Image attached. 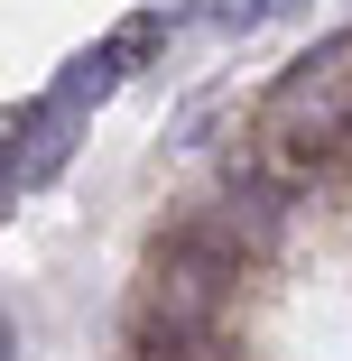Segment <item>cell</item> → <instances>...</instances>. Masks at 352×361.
<instances>
[{
	"instance_id": "6da1fadb",
	"label": "cell",
	"mask_w": 352,
	"mask_h": 361,
	"mask_svg": "<svg viewBox=\"0 0 352 361\" xmlns=\"http://www.w3.org/2000/svg\"><path fill=\"white\" fill-rule=\"evenodd\" d=\"M65 130H75V111H65L56 93H37V102L10 111V195H19V185H47V176L65 167V149H75Z\"/></svg>"
},
{
	"instance_id": "7a4b0ae2",
	"label": "cell",
	"mask_w": 352,
	"mask_h": 361,
	"mask_svg": "<svg viewBox=\"0 0 352 361\" xmlns=\"http://www.w3.org/2000/svg\"><path fill=\"white\" fill-rule=\"evenodd\" d=\"M130 361H214V324L167 315V306H139L130 315Z\"/></svg>"
},
{
	"instance_id": "3957f363",
	"label": "cell",
	"mask_w": 352,
	"mask_h": 361,
	"mask_svg": "<svg viewBox=\"0 0 352 361\" xmlns=\"http://www.w3.org/2000/svg\"><path fill=\"white\" fill-rule=\"evenodd\" d=\"M121 75H130V56H121V37H102V47H84V56L56 75V102H65V111L111 102V93H121Z\"/></svg>"
},
{
	"instance_id": "277c9868",
	"label": "cell",
	"mask_w": 352,
	"mask_h": 361,
	"mask_svg": "<svg viewBox=\"0 0 352 361\" xmlns=\"http://www.w3.org/2000/svg\"><path fill=\"white\" fill-rule=\"evenodd\" d=\"M186 10H204L214 28H260V19H278V10H297V0H186Z\"/></svg>"
}]
</instances>
